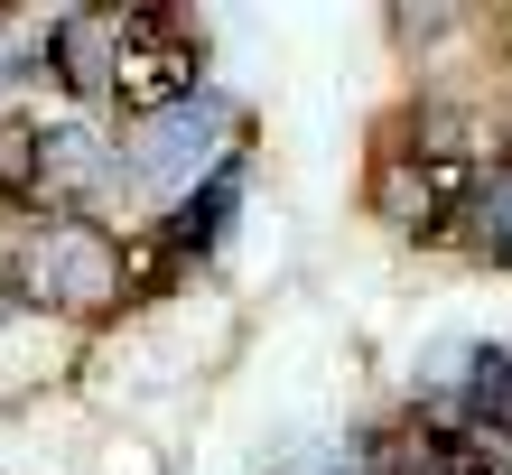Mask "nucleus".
<instances>
[{
	"label": "nucleus",
	"instance_id": "obj_4",
	"mask_svg": "<svg viewBox=\"0 0 512 475\" xmlns=\"http://www.w3.org/2000/svg\"><path fill=\"white\" fill-rule=\"evenodd\" d=\"M10 289L28 308H112L122 299V252L103 224H38L10 252Z\"/></svg>",
	"mask_w": 512,
	"mask_h": 475
},
{
	"label": "nucleus",
	"instance_id": "obj_1",
	"mask_svg": "<svg viewBox=\"0 0 512 475\" xmlns=\"http://www.w3.org/2000/svg\"><path fill=\"white\" fill-rule=\"evenodd\" d=\"M494 177H512V140L485 112H419L382 150V215L419 243H438V233H466L475 196Z\"/></svg>",
	"mask_w": 512,
	"mask_h": 475
},
{
	"label": "nucleus",
	"instance_id": "obj_5",
	"mask_svg": "<svg viewBox=\"0 0 512 475\" xmlns=\"http://www.w3.org/2000/svg\"><path fill=\"white\" fill-rule=\"evenodd\" d=\"M233 140H243V112L215 103V94H196V103L159 112V122H140L122 177H140L149 196H196V187H215V168H224Z\"/></svg>",
	"mask_w": 512,
	"mask_h": 475
},
{
	"label": "nucleus",
	"instance_id": "obj_2",
	"mask_svg": "<svg viewBox=\"0 0 512 475\" xmlns=\"http://www.w3.org/2000/svg\"><path fill=\"white\" fill-rule=\"evenodd\" d=\"M122 159H112L103 131L84 122H0V196L28 205L38 224H84V205H94Z\"/></svg>",
	"mask_w": 512,
	"mask_h": 475
},
{
	"label": "nucleus",
	"instance_id": "obj_6",
	"mask_svg": "<svg viewBox=\"0 0 512 475\" xmlns=\"http://www.w3.org/2000/svg\"><path fill=\"white\" fill-rule=\"evenodd\" d=\"M47 66H56L66 94H112V19H103V10L47 19Z\"/></svg>",
	"mask_w": 512,
	"mask_h": 475
},
{
	"label": "nucleus",
	"instance_id": "obj_7",
	"mask_svg": "<svg viewBox=\"0 0 512 475\" xmlns=\"http://www.w3.org/2000/svg\"><path fill=\"white\" fill-rule=\"evenodd\" d=\"M270 475H391V466H382V438H308Z\"/></svg>",
	"mask_w": 512,
	"mask_h": 475
},
{
	"label": "nucleus",
	"instance_id": "obj_3",
	"mask_svg": "<svg viewBox=\"0 0 512 475\" xmlns=\"http://www.w3.org/2000/svg\"><path fill=\"white\" fill-rule=\"evenodd\" d=\"M196 84H205L196 19H177V10H122L112 19V103L131 122H159V112L196 103Z\"/></svg>",
	"mask_w": 512,
	"mask_h": 475
},
{
	"label": "nucleus",
	"instance_id": "obj_9",
	"mask_svg": "<svg viewBox=\"0 0 512 475\" xmlns=\"http://www.w3.org/2000/svg\"><path fill=\"white\" fill-rule=\"evenodd\" d=\"M466 243L485 252V261H503V271H512V177H494V187L475 196V215H466Z\"/></svg>",
	"mask_w": 512,
	"mask_h": 475
},
{
	"label": "nucleus",
	"instance_id": "obj_8",
	"mask_svg": "<svg viewBox=\"0 0 512 475\" xmlns=\"http://www.w3.org/2000/svg\"><path fill=\"white\" fill-rule=\"evenodd\" d=\"M233 215V177H215V187H196V196H177V215H168V252H205L224 233Z\"/></svg>",
	"mask_w": 512,
	"mask_h": 475
}]
</instances>
